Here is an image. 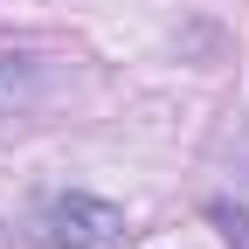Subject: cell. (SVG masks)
Instances as JSON below:
<instances>
[{
  "label": "cell",
  "instance_id": "1",
  "mask_svg": "<svg viewBox=\"0 0 249 249\" xmlns=\"http://www.w3.org/2000/svg\"><path fill=\"white\" fill-rule=\"evenodd\" d=\"M35 235H42V249H111L124 235V214L97 194H55L35 214Z\"/></svg>",
  "mask_w": 249,
  "mask_h": 249
}]
</instances>
